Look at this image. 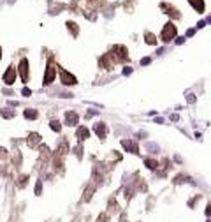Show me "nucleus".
<instances>
[{"instance_id":"nucleus-14","label":"nucleus","mask_w":211,"mask_h":222,"mask_svg":"<svg viewBox=\"0 0 211 222\" xmlns=\"http://www.w3.org/2000/svg\"><path fill=\"white\" fill-rule=\"evenodd\" d=\"M51 129H53V131H56V132H58V131H60V123H58V122H55V120H53V122H51Z\"/></svg>"},{"instance_id":"nucleus-12","label":"nucleus","mask_w":211,"mask_h":222,"mask_svg":"<svg viewBox=\"0 0 211 222\" xmlns=\"http://www.w3.org/2000/svg\"><path fill=\"white\" fill-rule=\"evenodd\" d=\"M37 141H39V136H37V134H30V141H28V143H30V145H35Z\"/></svg>"},{"instance_id":"nucleus-2","label":"nucleus","mask_w":211,"mask_h":222,"mask_svg":"<svg viewBox=\"0 0 211 222\" xmlns=\"http://www.w3.org/2000/svg\"><path fill=\"white\" fill-rule=\"evenodd\" d=\"M60 79L63 85H76V78L72 74H69L65 69H60Z\"/></svg>"},{"instance_id":"nucleus-11","label":"nucleus","mask_w":211,"mask_h":222,"mask_svg":"<svg viewBox=\"0 0 211 222\" xmlns=\"http://www.w3.org/2000/svg\"><path fill=\"white\" fill-rule=\"evenodd\" d=\"M67 26H69V30H72V34H74V35H77V28H76V23H70V21H69V23H67Z\"/></svg>"},{"instance_id":"nucleus-7","label":"nucleus","mask_w":211,"mask_h":222,"mask_svg":"<svg viewBox=\"0 0 211 222\" xmlns=\"http://www.w3.org/2000/svg\"><path fill=\"white\" fill-rule=\"evenodd\" d=\"M190 4H192L199 12H204V2H202V0H190Z\"/></svg>"},{"instance_id":"nucleus-15","label":"nucleus","mask_w":211,"mask_h":222,"mask_svg":"<svg viewBox=\"0 0 211 222\" xmlns=\"http://www.w3.org/2000/svg\"><path fill=\"white\" fill-rule=\"evenodd\" d=\"M0 56H2V49H0Z\"/></svg>"},{"instance_id":"nucleus-6","label":"nucleus","mask_w":211,"mask_h":222,"mask_svg":"<svg viewBox=\"0 0 211 222\" xmlns=\"http://www.w3.org/2000/svg\"><path fill=\"white\" fill-rule=\"evenodd\" d=\"M65 118H67V125H76L77 123V115L76 113H67Z\"/></svg>"},{"instance_id":"nucleus-4","label":"nucleus","mask_w":211,"mask_h":222,"mask_svg":"<svg viewBox=\"0 0 211 222\" xmlns=\"http://www.w3.org/2000/svg\"><path fill=\"white\" fill-rule=\"evenodd\" d=\"M14 79H16V71H14V67H9V69L5 71V74H4V81H5L7 85H12Z\"/></svg>"},{"instance_id":"nucleus-8","label":"nucleus","mask_w":211,"mask_h":222,"mask_svg":"<svg viewBox=\"0 0 211 222\" xmlns=\"http://www.w3.org/2000/svg\"><path fill=\"white\" fill-rule=\"evenodd\" d=\"M95 132H97V136L104 138V136H106V127H104V123H97V125H95Z\"/></svg>"},{"instance_id":"nucleus-5","label":"nucleus","mask_w":211,"mask_h":222,"mask_svg":"<svg viewBox=\"0 0 211 222\" xmlns=\"http://www.w3.org/2000/svg\"><path fill=\"white\" fill-rule=\"evenodd\" d=\"M55 72H56V67L49 62V65H48V71H46V85H49L51 81H53V78H55Z\"/></svg>"},{"instance_id":"nucleus-10","label":"nucleus","mask_w":211,"mask_h":222,"mask_svg":"<svg viewBox=\"0 0 211 222\" xmlns=\"http://www.w3.org/2000/svg\"><path fill=\"white\" fill-rule=\"evenodd\" d=\"M146 42H148V44H155V42H157V37H155L153 34H146Z\"/></svg>"},{"instance_id":"nucleus-3","label":"nucleus","mask_w":211,"mask_h":222,"mask_svg":"<svg viewBox=\"0 0 211 222\" xmlns=\"http://www.w3.org/2000/svg\"><path fill=\"white\" fill-rule=\"evenodd\" d=\"M19 72H21V79L26 83V81H28V60H26V58L21 60V64H19Z\"/></svg>"},{"instance_id":"nucleus-9","label":"nucleus","mask_w":211,"mask_h":222,"mask_svg":"<svg viewBox=\"0 0 211 222\" xmlns=\"http://www.w3.org/2000/svg\"><path fill=\"white\" fill-rule=\"evenodd\" d=\"M77 138H79V141L86 139V138H88V129H85V127H79V129H77Z\"/></svg>"},{"instance_id":"nucleus-1","label":"nucleus","mask_w":211,"mask_h":222,"mask_svg":"<svg viewBox=\"0 0 211 222\" xmlns=\"http://www.w3.org/2000/svg\"><path fill=\"white\" fill-rule=\"evenodd\" d=\"M174 35H176V26H174L173 23H167V25L164 26V30H162V39L167 42V41H171Z\"/></svg>"},{"instance_id":"nucleus-13","label":"nucleus","mask_w":211,"mask_h":222,"mask_svg":"<svg viewBox=\"0 0 211 222\" xmlns=\"http://www.w3.org/2000/svg\"><path fill=\"white\" fill-rule=\"evenodd\" d=\"M25 116H26V118H35L37 113H35V111H25Z\"/></svg>"}]
</instances>
